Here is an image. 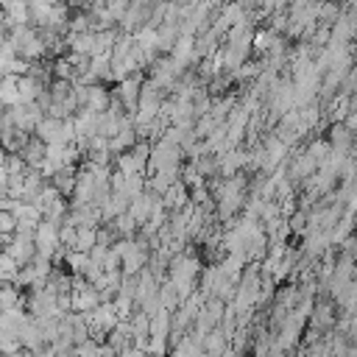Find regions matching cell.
Instances as JSON below:
<instances>
[{"mask_svg":"<svg viewBox=\"0 0 357 357\" xmlns=\"http://www.w3.org/2000/svg\"><path fill=\"white\" fill-rule=\"evenodd\" d=\"M33 243H36V254L45 257V259H50V257L61 248V240H59V223L42 218L39 226H36V231H33Z\"/></svg>","mask_w":357,"mask_h":357,"instance_id":"6da1fadb","label":"cell"},{"mask_svg":"<svg viewBox=\"0 0 357 357\" xmlns=\"http://www.w3.org/2000/svg\"><path fill=\"white\" fill-rule=\"evenodd\" d=\"M20 153H22V159H25V165H28V167H36V170H39V165H42V162H45V156H47V145H45L36 134H31Z\"/></svg>","mask_w":357,"mask_h":357,"instance_id":"7a4b0ae2","label":"cell"},{"mask_svg":"<svg viewBox=\"0 0 357 357\" xmlns=\"http://www.w3.org/2000/svg\"><path fill=\"white\" fill-rule=\"evenodd\" d=\"M84 106H89L92 112H106V109H112V95H109V89L100 86V84H86V103H84Z\"/></svg>","mask_w":357,"mask_h":357,"instance_id":"3957f363","label":"cell"},{"mask_svg":"<svg viewBox=\"0 0 357 357\" xmlns=\"http://www.w3.org/2000/svg\"><path fill=\"white\" fill-rule=\"evenodd\" d=\"M20 340H22V349H28V351H39V346L45 343V337H42V329H39L36 318H28V324L20 329Z\"/></svg>","mask_w":357,"mask_h":357,"instance_id":"277c9868","label":"cell"},{"mask_svg":"<svg viewBox=\"0 0 357 357\" xmlns=\"http://www.w3.org/2000/svg\"><path fill=\"white\" fill-rule=\"evenodd\" d=\"M75 178H78V176H75V170H73L70 165H64V167H59V170H56V176L50 178V184H53L61 195H73V190H75Z\"/></svg>","mask_w":357,"mask_h":357,"instance_id":"5b68a950","label":"cell"},{"mask_svg":"<svg viewBox=\"0 0 357 357\" xmlns=\"http://www.w3.org/2000/svg\"><path fill=\"white\" fill-rule=\"evenodd\" d=\"M134 204L128 206V215L134 218V223H145L148 220V215L153 212V195H145V192H139L137 198H131Z\"/></svg>","mask_w":357,"mask_h":357,"instance_id":"8992f818","label":"cell"},{"mask_svg":"<svg viewBox=\"0 0 357 357\" xmlns=\"http://www.w3.org/2000/svg\"><path fill=\"white\" fill-rule=\"evenodd\" d=\"M17 78H20V75H0V100H3V106H17V103H22L20 89H17Z\"/></svg>","mask_w":357,"mask_h":357,"instance_id":"52a82bcc","label":"cell"},{"mask_svg":"<svg viewBox=\"0 0 357 357\" xmlns=\"http://www.w3.org/2000/svg\"><path fill=\"white\" fill-rule=\"evenodd\" d=\"M11 307H22V296H20V287L14 282H3L0 284V312L11 310Z\"/></svg>","mask_w":357,"mask_h":357,"instance_id":"ba28073f","label":"cell"},{"mask_svg":"<svg viewBox=\"0 0 357 357\" xmlns=\"http://www.w3.org/2000/svg\"><path fill=\"white\" fill-rule=\"evenodd\" d=\"M98 243V234H95V226H78V237H75V251H86Z\"/></svg>","mask_w":357,"mask_h":357,"instance_id":"9c48e42d","label":"cell"},{"mask_svg":"<svg viewBox=\"0 0 357 357\" xmlns=\"http://www.w3.org/2000/svg\"><path fill=\"white\" fill-rule=\"evenodd\" d=\"M187 195H184V187L181 184H170V190L165 192V206H184Z\"/></svg>","mask_w":357,"mask_h":357,"instance_id":"30bf717a","label":"cell"},{"mask_svg":"<svg viewBox=\"0 0 357 357\" xmlns=\"http://www.w3.org/2000/svg\"><path fill=\"white\" fill-rule=\"evenodd\" d=\"M17 231V215L8 209H0V234H14Z\"/></svg>","mask_w":357,"mask_h":357,"instance_id":"8fae6325","label":"cell"},{"mask_svg":"<svg viewBox=\"0 0 357 357\" xmlns=\"http://www.w3.org/2000/svg\"><path fill=\"white\" fill-rule=\"evenodd\" d=\"M6 170L14 176V173H25L28 170V165H25V159H22V153H8V162H6Z\"/></svg>","mask_w":357,"mask_h":357,"instance_id":"7c38bea8","label":"cell"},{"mask_svg":"<svg viewBox=\"0 0 357 357\" xmlns=\"http://www.w3.org/2000/svg\"><path fill=\"white\" fill-rule=\"evenodd\" d=\"M237 3H243V6H248V3H251V0H237Z\"/></svg>","mask_w":357,"mask_h":357,"instance_id":"4fadbf2b","label":"cell"}]
</instances>
